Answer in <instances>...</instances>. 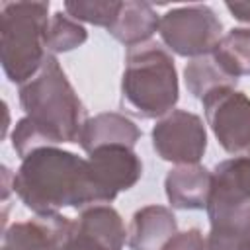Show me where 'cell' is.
<instances>
[{
    "instance_id": "cell-1",
    "label": "cell",
    "mask_w": 250,
    "mask_h": 250,
    "mask_svg": "<svg viewBox=\"0 0 250 250\" xmlns=\"http://www.w3.org/2000/svg\"><path fill=\"white\" fill-rule=\"evenodd\" d=\"M12 189L35 215L107 203L94 180L88 158L59 146H43L25 156L14 174Z\"/></svg>"
},
{
    "instance_id": "cell-2",
    "label": "cell",
    "mask_w": 250,
    "mask_h": 250,
    "mask_svg": "<svg viewBox=\"0 0 250 250\" xmlns=\"http://www.w3.org/2000/svg\"><path fill=\"white\" fill-rule=\"evenodd\" d=\"M20 104L49 146L78 143L86 109L55 55L47 53L37 74L20 86Z\"/></svg>"
},
{
    "instance_id": "cell-3",
    "label": "cell",
    "mask_w": 250,
    "mask_h": 250,
    "mask_svg": "<svg viewBox=\"0 0 250 250\" xmlns=\"http://www.w3.org/2000/svg\"><path fill=\"white\" fill-rule=\"evenodd\" d=\"M178 100L180 84L172 55L152 41L127 49L121 105L141 119H156L170 113Z\"/></svg>"
},
{
    "instance_id": "cell-4",
    "label": "cell",
    "mask_w": 250,
    "mask_h": 250,
    "mask_svg": "<svg viewBox=\"0 0 250 250\" xmlns=\"http://www.w3.org/2000/svg\"><path fill=\"white\" fill-rule=\"evenodd\" d=\"M49 2H4L0 10V61L14 84H25L41 68L47 49Z\"/></svg>"
},
{
    "instance_id": "cell-5",
    "label": "cell",
    "mask_w": 250,
    "mask_h": 250,
    "mask_svg": "<svg viewBox=\"0 0 250 250\" xmlns=\"http://www.w3.org/2000/svg\"><path fill=\"white\" fill-rule=\"evenodd\" d=\"M158 35L172 53L197 59L213 53L223 37V23L207 4L178 6L160 18Z\"/></svg>"
},
{
    "instance_id": "cell-6",
    "label": "cell",
    "mask_w": 250,
    "mask_h": 250,
    "mask_svg": "<svg viewBox=\"0 0 250 250\" xmlns=\"http://www.w3.org/2000/svg\"><path fill=\"white\" fill-rule=\"evenodd\" d=\"M201 104L219 145L232 156L250 154V98L234 86H221L209 92Z\"/></svg>"
},
{
    "instance_id": "cell-7",
    "label": "cell",
    "mask_w": 250,
    "mask_h": 250,
    "mask_svg": "<svg viewBox=\"0 0 250 250\" xmlns=\"http://www.w3.org/2000/svg\"><path fill=\"white\" fill-rule=\"evenodd\" d=\"M154 152L178 164H199L207 150V131L203 119L188 109H172L156 121L150 131Z\"/></svg>"
},
{
    "instance_id": "cell-8",
    "label": "cell",
    "mask_w": 250,
    "mask_h": 250,
    "mask_svg": "<svg viewBox=\"0 0 250 250\" xmlns=\"http://www.w3.org/2000/svg\"><path fill=\"white\" fill-rule=\"evenodd\" d=\"M127 230L121 215L111 205H92L72 221L64 250H121Z\"/></svg>"
},
{
    "instance_id": "cell-9",
    "label": "cell",
    "mask_w": 250,
    "mask_h": 250,
    "mask_svg": "<svg viewBox=\"0 0 250 250\" xmlns=\"http://www.w3.org/2000/svg\"><path fill=\"white\" fill-rule=\"evenodd\" d=\"M88 162L94 180L107 203H111L119 191L131 189L143 176V162L131 146H98L92 152H88Z\"/></svg>"
},
{
    "instance_id": "cell-10",
    "label": "cell",
    "mask_w": 250,
    "mask_h": 250,
    "mask_svg": "<svg viewBox=\"0 0 250 250\" xmlns=\"http://www.w3.org/2000/svg\"><path fill=\"white\" fill-rule=\"evenodd\" d=\"M72 221L61 213L35 215L4 230L2 250H64Z\"/></svg>"
},
{
    "instance_id": "cell-11",
    "label": "cell",
    "mask_w": 250,
    "mask_h": 250,
    "mask_svg": "<svg viewBox=\"0 0 250 250\" xmlns=\"http://www.w3.org/2000/svg\"><path fill=\"white\" fill-rule=\"evenodd\" d=\"M213 186V172L201 164H178L164 178V191L174 209H205Z\"/></svg>"
},
{
    "instance_id": "cell-12",
    "label": "cell",
    "mask_w": 250,
    "mask_h": 250,
    "mask_svg": "<svg viewBox=\"0 0 250 250\" xmlns=\"http://www.w3.org/2000/svg\"><path fill=\"white\" fill-rule=\"evenodd\" d=\"M176 232L178 221L172 209L146 205L135 211L127 229V244L131 250H162Z\"/></svg>"
},
{
    "instance_id": "cell-13",
    "label": "cell",
    "mask_w": 250,
    "mask_h": 250,
    "mask_svg": "<svg viewBox=\"0 0 250 250\" xmlns=\"http://www.w3.org/2000/svg\"><path fill=\"white\" fill-rule=\"evenodd\" d=\"M141 135V129L127 115L117 111H105L86 119L78 145L86 154L105 145H123L133 148L139 143Z\"/></svg>"
},
{
    "instance_id": "cell-14",
    "label": "cell",
    "mask_w": 250,
    "mask_h": 250,
    "mask_svg": "<svg viewBox=\"0 0 250 250\" xmlns=\"http://www.w3.org/2000/svg\"><path fill=\"white\" fill-rule=\"evenodd\" d=\"M160 16L148 2H135L127 0L121 2V8L107 27L109 35L123 43L125 47H137L148 43V39L158 31Z\"/></svg>"
},
{
    "instance_id": "cell-15",
    "label": "cell",
    "mask_w": 250,
    "mask_h": 250,
    "mask_svg": "<svg viewBox=\"0 0 250 250\" xmlns=\"http://www.w3.org/2000/svg\"><path fill=\"white\" fill-rule=\"evenodd\" d=\"M211 57L221 66V70L238 80L240 76L250 74V27H232L227 31L217 47L213 49Z\"/></svg>"
},
{
    "instance_id": "cell-16",
    "label": "cell",
    "mask_w": 250,
    "mask_h": 250,
    "mask_svg": "<svg viewBox=\"0 0 250 250\" xmlns=\"http://www.w3.org/2000/svg\"><path fill=\"white\" fill-rule=\"evenodd\" d=\"M184 80L188 92L197 100H203L215 88L236 84V80H232L221 70V66L215 62L211 55L191 59L184 68Z\"/></svg>"
},
{
    "instance_id": "cell-17",
    "label": "cell",
    "mask_w": 250,
    "mask_h": 250,
    "mask_svg": "<svg viewBox=\"0 0 250 250\" xmlns=\"http://www.w3.org/2000/svg\"><path fill=\"white\" fill-rule=\"evenodd\" d=\"M86 39H88L86 27L80 21H76L74 18H70L68 14L55 12L49 18L47 31H45L47 53H51V55L68 53V51L80 47L82 43H86Z\"/></svg>"
},
{
    "instance_id": "cell-18",
    "label": "cell",
    "mask_w": 250,
    "mask_h": 250,
    "mask_svg": "<svg viewBox=\"0 0 250 250\" xmlns=\"http://www.w3.org/2000/svg\"><path fill=\"white\" fill-rule=\"evenodd\" d=\"M121 8V2L117 0H74V2H64V10L70 18L76 21H86L92 25L100 27H109Z\"/></svg>"
},
{
    "instance_id": "cell-19",
    "label": "cell",
    "mask_w": 250,
    "mask_h": 250,
    "mask_svg": "<svg viewBox=\"0 0 250 250\" xmlns=\"http://www.w3.org/2000/svg\"><path fill=\"white\" fill-rule=\"evenodd\" d=\"M162 250H205V236L199 229H188L176 232Z\"/></svg>"
},
{
    "instance_id": "cell-20",
    "label": "cell",
    "mask_w": 250,
    "mask_h": 250,
    "mask_svg": "<svg viewBox=\"0 0 250 250\" xmlns=\"http://www.w3.org/2000/svg\"><path fill=\"white\" fill-rule=\"evenodd\" d=\"M227 172L244 188L250 191V154H244V156H232L229 160H223L221 162Z\"/></svg>"
},
{
    "instance_id": "cell-21",
    "label": "cell",
    "mask_w": 250,
    "mask_h": 250,
    "mask_svg": "<svg viewBox=\"0 0 250 250\" xmlns=\"http://www.w3.org/2000/svg\"><path fill=\"white\" fill-rule=\"evenodd\" d=\"M225 6L232 14L234 20L250 23V2H227Z\"/></svg>"
}]
</instances>
